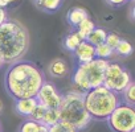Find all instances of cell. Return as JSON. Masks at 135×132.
<instances>
[{
  "label": "cell",
  "instance_id": "4316f807",
  "mask_svg": "<svg viewBox=\"0 0 135 132\" xmlns=\"http://www.w3.org/2000/svg\"><path fill=\"white\" fill-rule=\"evenodd\" d=\"M15 2H17V0H0V8H6Z\"/></svg>",
  "mask_w": 135,
  "mask_h": 132
},
{
  "label": "cell",
  "instance_id": "9a60e30c",
  "mask_svg": "<svg viewBox=\"0 0 135 132\" xmlns=\"http://www.w3.org/2000/svg\"><path fill=\"white\" fill-rule=\"evenodd\" d=\"M19 132H48V127H45L44 124H41L38 121L28 119L21 124Z\"/></svg>",
  "mask_w": 135,
  "mask_h": 132
},
{
  "label": "cell",
  "instance_id": "ac0fdd59",
  "mask_svg": "<svg viewBox=\"0 0 135 132\" xmlns=\"http://www.w3.org/2000/svg\"><path fill=\"white\" fill-rule=\"evenodd\" d=\"M62 4V0H40L36 6L45 12H56Z\"/></svg>",
  "mask_w": 135,
  "mask_h": 132
},
{
  "label": "cell",
  "instance_id": "d6986e66",
  "mask_svg": "<svg viewBox=\"0 0 135 132\" xmlns=\"http://www.w3.org/2000/svg\"><path fill=\"white\" fill-rule=\"evenodd\" d=\"M94 48H95V58L109 59V58L114 54V50H113L109 45H106L105 42H103V44H99V45H97V46H94Z\"/></svg>",
  "mask_w": 135,
  "mask_h": 132
},
{
  "label": "cell",
  "instance_id": "4dcf8cb0",
  "mask_svg": "<svg viewBox=\"0 0 135 132\" xmlns=\"http://www.w3.org/2000/svg\"><path fill=\"white\" fill-rule=\"evenodd\" d=\"M131 132H135V129H132V131H131Z\"/></svg>",
  "mask_w": 135,
  "mask_h": 132
},
{
  "label": "cell",
  "instance_id": "8fae6325",
  "mask_svg": "<svg viewBox=\"0 0 135 132\" xmlns=\"http://www.w3.org/2000/svg\"><path fill=\"white\" fill-rule=\"evenodd\" d=\"M37 99L36 98H24V99H19L16 100V111L17 114L23 115V116H31L32 111L35 110V107L37 106Z\"/></svg>",
  "mask_w": 135,
  "mask_h": 132
},
{
  "label": "cell",
  "instance_id": "30bf717a",
  "mask_svg": "<svg viewBox=\"0 0 135 132\" xmlns=\"http://www.w3.org/2000/svg\"><path fill=\"white\" fill-rule=\"evenodd\" d=\"M49 73L52 77L54 78H62V77H66L68 73H69V66H68L66 61L65 59H61V58H56L50 62L49 65Z\"/></svg>",
  "mask_w": 135,
  "mask_h": 132
},
{
  "label": "cell",
  "instance_id": "d4e9b609",
  "mask_svg": "<svg viewBox=\"0 0 135 132\" xmlns=\"http://www.w3.org/2000/svg\"><path fill=\"white\" fill-rule=\"evenodd\" d=\"M106 2L110 6H113V7H120V6H123L127 2V0H106Z\"/></svg>",
  "mask_w": 135,
  "mask_h": 132
},
{
  "label": "cell",
  "instance_id": "52a82bcc",
  "mask_svg": "<svg viewBox=\"0 0 135 132\" xmlns=\"http://www.w3.org/2000/svg\"><path fill=\"white\" fill-rule=\"evenodd\" d=\"M106 120L114 132H131L135 129V110L132 106L119 103Z\"/></svg>",
  "mask_w": 135,
  "mask_h": 132
},
{
  "label": "cell",
  "instance_id": "2e32d148",
  "mask_svg": "<svg viewBox=\"0 0 135 132\" xmlns=\"http://www.w3.org/2000/svg\"><path fill=\"white\" fill-rule=\"evenodd\" d=\"M94 28H95L94 23L88 17V19H85L82 23H80V24H78V27L76 28V32H77V33L80 34V37L85 41V40H86V37H88V34H89Z\"/></svg>",
  "mask_w": 135,
  "mask_h": 132
},
{
  "label": "cell",
  "instance_id": "9c48e42d",
  "mask_svg": "<svg viewBox=\"0 0 135 132\" xmlns=\"http://www.w3.org/2000/svg\"><path fill=\"white\" fill-rule=\"evenodd\" d=\"M73 53H74V57L77 58L78 63H86L95 58V48L91 44H89L88 41H82Z\"/></svg>",
  "mask_w": 135,
  "mask_h": 132
},
{
  "label": "cell",
  "instance_id": "1f68e13d",
  "mask_svg": "<svg viewBox=\"0 0 135 132\" xmlns=\"http://www.w3.org/2000/svg\"><path fill=\"white\" fill-rule=\"evenodd\" d=\"M0 132H2V127H0Z\"/></svg>",
  "mask_w": 135,
  "mask_h": 132
},
{
  "label": "cell",
  "instance_id": "5b68a950",
  "mask_svg": "<svg viewBox=\"0 0 135 132\" xmlns=\"http://www.w3.org/2000/svg\"><path fill=\"white\" fill-rule=\"evenodd\" d=\"M58 114L61 121L73 125L76 129H84L91 121L84 104V94L77 91H69L62 95Z\"/></svg>",
  "mask_w": 135,
  "mask_h": 132
},
{
  "label": "cell",
  "instance_id": "8992f818",
  "mask_svg": "<svg viewBox=\"0 0 135 132\" xmlns=\"http://www.w3.org/2000/svg\"><path fill=\"white\" fill-rule=\"evenodd\" d=\"M131 82L132 79H131V74L128 73V70L122 68L119 63L109 62L106 72H105V79H103L105 87L120 95Z\"/></svg>",
  "mask_w": 135,
  "mask_h": 132
},
{
  "label": "cell",
  "instance_id": "5bb4252c",
  "mask_svg": "<svg viewBox=\"0 0 135 132\" xmlns=\"http://www.w3.org/2000/svg\"><path fill=\"white\" fill-rule=\"evenodd\" d=\"M82 41H84V40L80 37V34H78L77 32H72V33H69V34L64 38L62 45H64V48H65L66 50L74 52V50L77 49V46H78Z\"/></svg>",
  "mask_w": 135,
  "mask_h": 132
},
{
  "label": "cell",
  "instance_id": "484cf974",
  "mask_svg": "<svg viewBox=\"0 0 135 132\" xmlns=\"http://www.w3.org/2000/svg\"><path fill=\"white\" fill-rule=\"evenodd\" d=\"M8 19H7V12H6V9L4 8H0V25H2L4 21H7Z\"/></svg>",
  "mask_w": 135,
  "mask_h": 132
},
{
  "label": "cell",
  "instance_id": "f546056e",
  "mask_svg": "<svg viewBox=\"0 0 135 132\" xmlns=\"http://www.w3.org/2000/svg\"><path fill=\"white\" fill-rule=\"evenodd\" d=\"M40 2V0H35V3H38Z\"/></svg>",
  "mask_w": 135,
  "mask_h": 132
},
{
  "label": "cell",
  "instance_id": "3957f363",
  "mask_svg": "<svg viewBox=\"0 0 135 132\" xmlns=\"http://www.w3.org/2000/svg\"><path fill=\"white\" fill-rule=\"evenodd\" d=\"M119 103V95L113 93L103 85L91 89L84 94V104L91 119H107Z\"/></svg>",
  "mask_w": 135,
  "mask_h": 132
},
{
  "label": "cell",
  "instance_id": "cb8c5ba5",
  "mask_svg": "<svg viewBox=\"0 0 135 132\" xmlns=\"http://www.w3.org/2000/svg\"><path fill=\"white\" fill-rule=\"evenodd\" d=\"M119 41H120V37H119L117 33H107L106 40H105V44L109 45L113 50H115V48H117V45L119 44Z\"/></svg>",
  "mask_w": 135,
  "mask_h": 132
},
{
  "label": "cell",
  "instance_id": "83f0119b",
  "mask_svg": "<svg viewBox=\"0 0 135 132\" xmlns=\"http://www.w3.org/2000/svg\"><path fill=\"white\" fill-rule=\"evenodd\" d=\"M2 110H3V102L0 100V112H2Z\"/></svg>",
  "mask_w": 135,
  "mask_h": 132
},
{
  "label": "cell",
  "instance_id": "e0dca14e",
  "mask_svg": "<svg viewBox=\"0 0 135 132\" xmlns=\"http://www.w3.org/2000/svg\"><path fill=\"white\" fill-rule=\"evenodd\" d=\"M57 121H60V114L58 110H46L42 119H41V124H44L45 127H52L54 125Z\"/></svg>",
  "mask_w": 135,
  "mask_h": 132
},
{
  "label": "cell",
  "instance_id": "7402d4cb",
  "mask_svg": "<svg viewBox=\"0 0 135 132\" xmlns=\"http://www.w3.org/2000/svg\"><path fill=\"white\" fill-rule=\"evenodd\" d=\"M123 95V99H124V103L128 104V106H134L135 104V83L131 82L127 89L122 93Z\"/></svg>",
  "mask_w": 135,
  "mask_h": 132
},
{
  "label": "cell",
  "instance_id": "f1b7e54d",
  "mask_svg": "<svg viewBox=\"0 0 135 132\" xmlns=\"http://www.w3.org/2000/svg\"><path fill=\"white\" fill-rule=\"evenodd\" d=\"M3 63H4V62L2 61V58H0V68H2V66H3Z\"/></svg>",
  "mask_w": 135,
  "mask_h": 132
},
{
  "label": "cell",
  "instance_id": "6da1fadb",
  "mask_svg": "<svg viewBox=\"0 0 135 132\" xmlns=\"http://www.w3.org/2000/svg\"><path fill=\"white\" fill-rule=\"evenodd\" d=\"M42 73L32 62L17 61L9 66L6 73L7 93L16 100L24 98H36L42 83Z\"/></svg>",
  "mask_w": 135,
  "mask_h": 132
},
{
  "label": "cell",
  "instance_id": "44dd1931",
  "mask_svg": "<svg viewBox=\"0 0 135 132\" xmlns=\"http://www.w3.org/2000/svg\"><path fill=\"white\" fill-rule=\"evenodd\" d=\"M48 132H78V129H76L73 125L68 124L65 121H57L54 125L48 128Z\"/></svg>",
  "mask_w": 135,
  "mask_h": 132
},
{
  "label": "cell",
  "instance_id": "277c9868",
  "mask_svg": "<svg viewBox=\"0 0 135 132\" xmlns=\"http://www.w3.org/2000/svg\"><path fill=\"white\" fill-rule=\"evenodd\" d=\"M107 65L109 61L101 58H94L93 61L86 63H78L72 78L77 93L85 94L91 89L102 86Z\"/></svg>",
  "mask_w": 135,
  "mask_h": 132
},
{
  "label": "cell",
  "instance_id": "7c38bea8",
  "mask_svg": "<svg viewBox=\"0 0 135 132\" xmlns=\"http://www.w3.org/2000/svg\"><path fill=\"white\" fill-rule=\"evenodd\" d=\"M88 12L84 9V8H80V7H76V8H72L69 9V12H68V23H69V25H72L73 28H77L80 23H82L85 19H88Z\"/></svg>",
  "mask_w": 135,
  "mask_h": 132
},
{
  "label": "cell",
  "instance_id": "4fadbf2b",
  "mask_svg": "<svg viewBox=\"0 0 135 132\" xmlns=\"http://www.w3.org/2000/svg\"><path fill=\"white\" fill-rule=\"evenodd\" d=\"M106 36H107V32L102 28H94L86 37L85 41H88L89 44H91L93 46H97L99 44H103L105 40H106Z\"/></svg>",
  "mask_w": 135,
  "mask_h": 132
},
{
  "label": "cell",
  "instance_id": "ba28073f",
  "mask_svg": "<svg viewBox=\"0 0 135 132\" xmlns=\"http://www.w3.org/2000/svg\"><path fill=\"white\" fill-rule=\"evenodd\" d=\"M36 99L48 110H58L62 100V95L58 93V90L52 82H44L36 95Z\"/></svg>",
  "mask_w": 135,
  "mask_h": 132
},
{
  "label": "cell",
  "instance_id": "603a6c76",
  "mask_svg": "<svg viewBox=\"0 0 135 132\" xmlns=\"http://www.w3.org/2000/svg\"><path fill=\"white\" fill-rule=\"evenodd\" d=\"M48 108L45 107V106H42L41 103H37V106L35 107V110L32 111V114H31V116H29V119L31 120H35V121H38V123H41V119H42V116H44V114H45V111H46Z\"/></svg>",
  "mask_w": 135,
  "mask_h": 132
},
{
  "label": "cell",
  "instance_id": "ffe728a7",
  "mask_svg": "<svg viewBox=\"0 0 135 132\" xmlns=\"http://www.w3.org/2000/svg\"><path fill=\"white\" fill-rule=\"evenodd\" d=\"M132 50H134L132 45H131L127 40H122V38H120V41H119V44L117 45V48H115L114 52L118 53V54L122 55V57H128V55L132 54Z\"/></svg>",
  "mask_w": 135,
  "mask_h": 132
},
{
  "label": "cell",
  "instance_id": "7a4b0ae2",
  "mask_svg": "<svg viewBox=\"0 0 135 132\" xmlns=\"http://www.w3.org/2000/svg\"><path fill=\"white\" fill-rule=\"evenodd\" d=\"M29 48V34L17 21L7 20L0 25V58L4 63L17 62Z\"/></svg>",
  "mask_w": 135,
  "mask_h": 132
}]
</instances>
